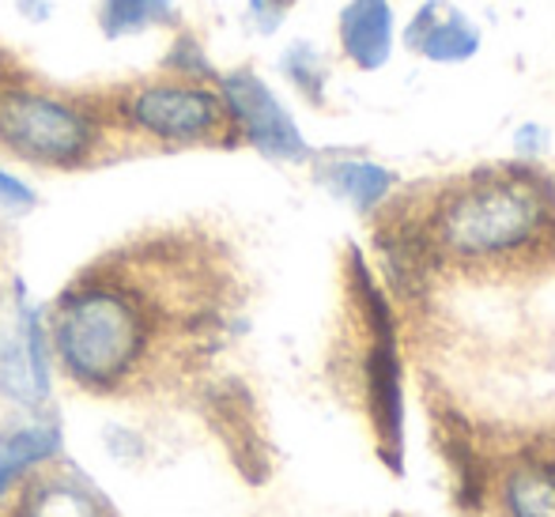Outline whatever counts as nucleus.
<instances>
[{
  "label": "nucleus",
  "instance_id": "obj_13",
  "mask_svg": "<svg viewBox=\"0 0 555 517\" xmlns=\"http://www.w3.org/2000/svg\"><path fill=\"white\" fill-rule=\"evenodd\" d=\"M503 506L511 517H555V465L518 461L503 480Z\"/></svg>",
  "mask_w": 555,
  "mask_h": 517
},
{
  "label": "nucleus",
  "instance_id": "obj_19",
  "mask_svg": "<svg viewBox=\"0 0 555 517\" xmlns=\"http://www.w3.org/2000/svg\"><path fill=\"white\" fill-rule=\"evenodd\" d=\"M533 140H544V129H537V125H526V129L518 132V152H521V155L541 152V147H537Z\"/></svg>",
  "mask_w": 555,
  "mask_h": 517
},
{
  "label": "nucleus",
  "instance_id": "obj_3",
  "mask_svg": "<svg viewBox=\"0 0 555 517\" xmlns=\"http://www.w3.org/2000/svg\"><path fill=\"white\" fill-rule=\"evenodd\" d=\"M106 140V117L88 99L42 83H0V147L30 167H88Z\"/></svg>",
  "mask_w": 555,
  "mask_h": 517
},
{
  "label": "nucleus",
  "instance_id": "obj_5",
  "mask_svg": "<svg viewBox=\"0 0 555 517\" xmlns=\"http://www.w3.org/2000/svg\"><path fill=\"white\" fill-rule=\"evenodd\" d=\"M216 91H220L227 106V121L231 132H238L254 152L269 155L276 163H307L310 144L302 137L299 121L292 109L280 103V95L249 68H234V73L216 76Z\"/></svg>",
  "mask_w": 555,
  "mask_h": 517
},
{
  "label": "nucleus",
  "instance_id": "obj_16",
  "mask_svg": "<svg viewBox=\"0 0 555 517\" xmlns=\"http://www.w3.org/2000/svg\"><path fill=\"white\" fill-rule=\"evenodd\" d=\"M163 68H167V76H182V80H201V83H216V76H220L212 68V61H208L205 46H201L193 35H182L175 46H170Z\"/></svg>",
  "mask_w": 555,
  "mask_h": 517
},
{
  "label": "nucleus",
  "instance_id": "obj_11",
  "mask_svg": "<svg viewBox=\"0 0 555 517\" xmlns=\"http://www.w3.org/2000/svg\"><path fill=\"white\" fill-rule=\"evenodd\" d=\"M318 178L330 185L333 197L348 201L359 211H371L374 205H382L386 193L393 190V175L371 159H330L322 163Z\"/></svg>",
  "mask_w": 555,
  "mask_h": 517
},
{
  "label": "nucleus",
  "instance_id": "obj_10",
  "mask_svg": "<svg viewBox=\"0 0 555 517\" xmlns=\"http://www.w3.org/2000/svg\"><path fill=\"white\" fill-rule=\"evenodd\" d=\"M366 389H371V409L374 419H378V430L386 435V442L397 445V438H401V366H397V348L386 310H382L371 359H366Z\"/></svg>",
  "mask_w": 555,
  "mask_h": 517
},
{
  "label": "nucleus",
  "instance_id": "obj_17",
  "mask_svg": "<svg viewBox=\"0 0 555 517\" xmlns=\"http://www.w3.org/2000/svg\"><path fill=\"white\" fill-rule=\"evenodd\" d=\"M35 190L23 178L0 170V211H30L35 208Z\"/></svg>",
  "mask_w": 555,
  "mask_h": 517
},
{
  "label": "nucleus",
  "instance_id": "obj_8",
  "mask_svg": "<svg viewBox=\"0 0 555 517\" xmlns=\"http://www.w3.org/2000/svg\"><path fill=\"white\" fill-rule=\"evenodd\" d=\"M340 53L363 73H378L393 57L397 15L389 0H348L336 20Z\"/></svg>",
  "mask_w": 555,
  "mask_h": 517
},
{
  "label": "nucleus",
  "instance_id": "obj_18",
  "mask_svg": "<svg viewBox=\"0 0 555 517\" xmlns=\"http://www.w3.org/2000/svg\"><path fill=\"white\" fill-rule=\"evenodd\" d=\"M284 12H287L284 0H249V15H254L261 35H272L280 27V20H284Z\"/></svg>",
  "mask_w": 555,
  "mask_h": 517
},
{
  "label": "nucleus",
  "instance_id": "obj_12",
  "mask_svg": "<svg viewBox=\"0 0 555 517\" xmlns=\"http://www.w3.org/2000/svg\"><path fill=\"white\" fill-rule=\"evenodd\" d=\"M57 445H61L57 423H27V427L0 438V499L12 491V483L20 480V476L46 465V461L57 453Z\"/></svg>",
  "mask_w": 555,
  "mask_h": 517
},
{
  "label": "nucleus",
  "instance_id": "obj_7",
  "mask_svg": "<svg viewBox=\"0 0 555 517\" xmlns=\"http://www.w3.org/2000/svg\"><path fill=\"white\" fill-rule=\"evenodd\" d=\"M404 46L435 65H461L480 50V27L450 0H431L404 27Z\"/></svg>",
  "mask_w": 555,
  "mask_h": 517
},
{
  "label": "nucleus",
  "instance_id": "obj_2",
  "mask_svg": "<svg viewBox=\"0 0 555 517\" xmlns=\"http://www.w3.org/2000/svg\"><path fill=\"white\" fill-rule=\"evenodd\" d=\"M555 197L529 170H491L446 193L431 216V238L461 261H499L537 246L552 231Z\"/></svg>",
  "mask_w": 555,
  "mask_h": 517
},
{
  "label": "nucleus",
  "instance_id": "obj_15",
  "mask_svg": "<svg viewBox=\"0 0 555 517\" xmlns=\"http://www.w3.org/2000/svg\"><path fill=\"white\" fill-rule=\"evenodd\" d=\"M280 73L310 99V103H322L325 99V80H330V68H325V57L318 53V46L310 42H292L280 57Z\"/></svg>",
  "mask_w": 555,
  "mask_h": 517
},
{
  "label": "nucleus",
  "instance_id": "obj_9",
  "mask_svg": "<svg viewBox=\"0 0 555 517\" xmlns=\"http://www.w3.org/2000/svg\"><path fill=\"white\" fill-rule=\"evenodd\" d=\"M15 517H111L106 503L88 480L76 473L53 468V473H38L35 480L23 488V499L15 506Z\"/></svg>",
  "mask_w": 555,
  "mask_h": 517
},
{
  "label": "nucleus",
  "instance_id": "obj_14",
  "mask_svg": "<svg viewBox=\"0 0 555 517\" xmlns=\"http://www.w3.org/2000/svg\"><path fill=\"white\" fill-rule=\"evenodd\" d=\"M178 20L175 0H103L99 4V30L111 42L117 38H137L144 30L167 27Z\"/></svg>",
  "mask_w": 555,
  "mask_h": 517
},
{
  "label": "nucleus",
  "instance_id": "obj_1",
  "mask_svg": "<svg viewBox=\"0 0 555 517\" xmlns=\"http://www.w3.org/2000/svg\"><path fill=\"white\" fill-rule=\"evenodd\" d=\"M155 295L121 272H88L61 292L50 313V351L65 378L88 393H114L144 374L159 344Z\"/></svg>",
  "mask_w": 555,
  "mask_h": 517
},
{
  "label": "nucleus",
  "instance_id": "obj_4",
  "mask_svg": "<svg viewBox=\"0 0 555 517\" xmlns=\"http://www.w3.org/2000/svg\"><path fill=\"white\" fill-rule=\"evenodd\" d=\"M114 114L129 132L170 147L212 144L231 132L220 91L212 83L182 80V76L132 83L129 91H121Z\"/></svg>",
  "mask_w": 555,
  "mask_h": 517
},
{
  "label": "nucleus",
  "instance_id": "obj_6",
  "mask_svg": "<svg viewBox=\"0 0 555 517\" xmlns=\"http://www.w3.org/2000/svg\"><path fill=\"white\" fill-rule=\"evenodd\" d=\"M46 336L38 313L27 307L20 310V318L12 325L0 328V393L15 404H42L50 397V363H46Z\"/></svg>",
  "mask_w": 555,
  "mask_h": 517
}]
</instances>
